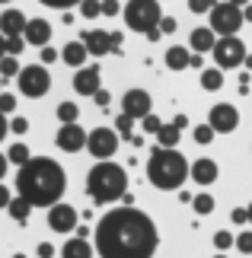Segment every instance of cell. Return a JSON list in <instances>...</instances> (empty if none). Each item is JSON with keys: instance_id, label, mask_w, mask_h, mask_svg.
Instances as JSON below:
<instances>
[{"instance_id": "cell-1", "label": "cell", "mask_w": 252, "mask_h": 258, "mask_svg": "<svg viewBox=\"0 0 252 258\" xmlns=\"http://www.w3.org/2000/svg\"><path fill=\"white\" fill-rule=\"evenodd\" d=\"M157 245V223L137 207H115L96 226V252L103 258H150Z\"/></svg>"}, {"instance_id": "cell-2", "label": "cell", "mask_w": 252, "mask_h": 258, "mask_svg": "<svg viewBox=\"0 0 252 258\" xmlns=\"http://www.w3.org/2000/svg\"><path fill=\"white\" fill-rule=\"evenodd\" d=\"M16 188H19V195L29 198L35 207H55V204H61V195L67 188V175L55 160L32 156L26 166H19Z\"/></svg>"}, {"instance_id": "cell-3", "label": "cell", "mask_w": 252, "mask_h": 258, "mask_svg": "<svg viewBox=\"0 0 252 258\" xmlns=\"http://www.w3.org/2000/svg\"><path fill=\"white\" fill-rule=\"evenodd\" d=\"M191 175V166L176 147H157L147 160V182L160 191H179Z\"/></svg>"}, {"instance_id": "cell-4", "label": "cell", "mask_w": 252, "mask_h": 258, "mask_svg": "<svg viewBox=\"0 0 252 258\" xmlns=\"http://www.w3.org/2000/svg\"><path fill=\"white\" fill-rule=\"evenodd\" d=\"M86 191L96 204H112L128 195V172L112 160H99L86 175Z\"/></svg>"}, {"instance_id": "cell-5", "label": "cell", "mask_w": 252, "mask_h": 258, "mask_svg": "<svg viewBox=\"0 0 252 258\" xmlns=\"http://www.w3.org/2000/svg\"><path fill=\"white\" fill-rule=\"evenodd\" d=\"M160 0H128L125 4V23L128 29H137V32H150V29L160 26Z\"/></svg>"}, {"instance_id": "cell-6", "label": "cell", "mask_w": 252, "mask_h": 258, "mask_svg": "<svg viewBox=\"0 0 252 258\" xmlns=\"http://www.w3.org/2000/svg\"><path fill=\"white\" fill-rule=\"evenodd\" d=\"M246 16H243V7L236 4H214L211 10V29L224 38V35H236L239 29H243Z\"/></svg>"}, {"instance_id": "cell-7", "label": "cell", "mask_w": 252, "mask_h": 258, "mask_svg": "<svg viewBox=\"0 0 252 258\" xmlns=\"http://www.w3.org/2000/svg\"><path fill=\"white\" fill-rule=\"evenodd\" d=\"M214 61L220 71H233V67L239 64H246V45H243V38L239 35H224V38H217V45H214Z\"/></svg>"}, {"instance_id": "cell-8", "label": "cell", "mask_w": 252, "mask_h": 258, "mask_svg": "<svg viewBox=\"0 0 252 258\" xmlns=\"http://www.w3.org/2000/svg\"><path fill=\"white\" fill-rule=\"evenodd\" d=\"M19 93L29 96V99H38V96H45L48 93V86H52V77H48L45 71V64H29L19 71Z\"/></svg>"}, {"instance_id": "cell-9", "label": "cell", "mask_w": 252, "mask_h": 258, "mask_svg": "<svg viewBox=\"0 0 252 258\" xmlns=\"http://www.w3.org/2000/svg\"><path fill=\"white\" fill-rule=\"evenodd\" d=\"M86 150L93 153L96 160H109V156H115V150H118V131H112V127H96V131H89Z\"/></svg>"}, {"instance_id": "cell-10", "label": "cell", "mask_w": 252, "mask_h": 258, "mask_svg": "<svg viewBox=\"0 0 252 258\" xmlns=\"http://www.w3.org/2000/svg\"><path fill=\"white\" fill-rule=\"evenodd\" d=\"M208 124L214 127L217 134H230V131H236V124H239V112H236V105H230V102H217L214 108H211V115H208Z\"/></svg>"}, {"instance_id": "cell-11", "label": "cell", "mask_w": 252, "mask_h": 258, "mask_svg": "<svg viewBox=\"0 0 252 258\" xmlns=\"http://www.w3.org/2000/svg\"><path fill=\"white\" fill-rule=\"evenodd\" d=\"M80 42L89 48L93 57H106V54H115V45H112V32H103V29H83L80 32Z\"/></svg>"}, {"instance_id": "cell-12", "label": "cell", "mask_w": 252, "mask_h": 258, "mask_svg": "<svg viewBox=\"0 0 252 258\" xmlns=\"http://www.w3.org/2000/svg\"><path fill=\"white\" fill-rule=\"evenodd\" d=\"M122 105H125V115H131L134 121H144V118L150 115V96L144 93V89H128L125 99H122Z\"/></svg>"}, {"instance_id": "cell-13", "label": "cell", "mask_w": 252, "mask_h": 258, "mask_svg": "<svg viewBox=\"0 0 252 258\" xmlns=\"http://www.w3.org/2000/svg\"><path fill=\"white\" fill-rule=\"evenodd\" d=\"M55 141H58V147H61L64 153H77L80 147H86L89 134H83V127L74 121V124H61V131H58Z\"/></svg>"}, {"instance_id": "cell-14", "label": "cell", "mask_w": 252, "mask_h": 258, "mask_svg": "<svg viewBox=\"0 0 252 258\" xmlns=\"http://www.w3.org/2000/svg\"><path fill=\"white\" fill-rule=\"evenodd\" d=\"M48 226H52L55 233H70L77 226V211L70 204H55L48 207Z\"/></svg>"}, {"instance_id": "cell-15", "label": "cell", "mask_w": 252, "mask_h": 258, "mask_svg": "<svg viewBox=\"0 0 252 258\" xmlns=\"http://www.w3.org/2000/svg\"><path fill=\"white\" fill-rule=\"evenodd\" d=\"M74 89L80 96H96L99 89H103V86H99V67H93V64L80 67V71L74 74Z\"/></svg>"}, {"instance_id": "cell-16", "label": "cell", "mask_w": 252, "mask_h": 258, "mask_svg": "<svg viewBox=\"0 0 252 258\" xmlns=\"http://www.w3.org/2000/svg\"><path fill=\"white\" fill-rule=\"evenodd\" d=\"M23 38L29 45H35V48H45L48 38H52V23H48V19H29Z\"/></svg>"}, {"instance_id": "cell-17", "label": "cell", "mask_w": 252, "mask_h": 258, "mask_svg": "<svg viewBox=\"0 0 252 258\" xmlns=\"http://www.w3.org/2000/svg\"><path fill=\"white\" fill-rule=\"evenodd\" d=\"M26 26H29V19L19 13V10H4V13H0V29H4L7 38H19L26 32Z\"/></svg>"}, {"instance_id": "cell-18", "label": "cell", "mask_w": 252, "mask_h": 258, "mask_svg": "<svg viewBox=\"0 0 252 258\" xmlns=\"http://www.w3.org/2000/svg\"><path fill=\"white\" fill-rule=\"evenodd\" d=\"M188 45H191L195 54H208V51H214V45H217V32L208 29V26H198V29H191Z\"/></svg>"}, {"instance_id": "cell-19", "label": "cell", "mask_w": 252, "mask_h": 258, "mask_svg": "<svg viewBox=\"0 0 252 258\" xmlns=\"http://www.w3.org/2000/svg\"><path fill=\"white\" fill-rule=\"evenodd\" d=\"M217 175H220L217 163H214V160H208V156L191 166V182H198V185H211V182H217Z\"/></svg>"}, {"instance_id": "cell-20", "label": "cell", "mask_w": 252, "mask_h": 258, "mask_svg": "<svg viewBox=\"0 0 252 258\" xmlns=\"http://www.w3.org/2000/svg\"><path fill=\"white\" fill-rule=\"evenodd\" d=\"M61 57H64V64H70L74 71H80V67H86V57H93V54H89V48L83 42H70V45H64Z\"/></svg>"}, {"instance_id": "cell-21", "label": "cell", "mask_w": 252, "mask_h": 258, "mask_svg": "<svg viewBox=\"0 0 252 258\" xmlns=\"http://www.w3.org/2000/svg\"><path fill=\"white\" fill-rule=\"evenodd\" d=\"M166 67L169 71H185V67H191V51L182 45H173L166 51Z\"/></svg>"}, {"instance_id": "cell-22", "label": "cell", "mask_w": 252, "mask_h": 258, "mask_svg": "<svg viewBox=\"0 0 252 258\" xmlns=\"http://www.w3.org/2000/svg\"><path fill=\"white\" fill-rule=\"evenodd\" d=\"M64 258H93V245H89L83 236H77V239H67L64 249H61Z\"/></svg>"}, {"instance_id": "cell-23", "label": "cell", "mask_w": 252, "mask_h": 258, "mask_svg": "<svg viewBox=\"0 0 252 258\" xmlns=\"http://www.w3.org/2000/svg\"><path fill=\"white\" fill-rule=\"evenodd\" d=\"M32 201H29V198H23V195H19V198H13V201H10V207H7V211H10V217H13V220H19V223H26L29 220V214H32Z\"/></svg>"}, {"instance_id": "cell-24", "label": "cell", "mask_w": 252, "mask_h": 258, "mask_svg": "<svg viewBox=\"0 0 252 258\" xmlns=\"http://www.w3.org/2000/svg\"><path fill=\"white\" fill-rule=\"evenodd\" d=\"M179 137H182V131L169 121V124H163L160 127V134H157V147H176L179 144Z\"/></svg>"}, {"instance_id": "cell-25", "label": "cell", "mask_w": 252, "mask_h": 258, "mask_svg": "<svg viewBox=\"0 0 252 258\" xmlns=\"http://www.w3.org/2000/svg\"><path fill=\"white\" fill-rule=\"evenodd\" d=\"M224 86V74H220V67H211V71H201V89H208V93H214V89Z\"/></svg>"}, {"instance_id": "cell-26", "label": "cell", "mask_w": 252, "mask_h": 258, "mask_svg": "<svg viewBox=\"0 0 252 258\" xmlns=\"http://www.w3.org/2000/svg\"><path fill=\"white\" fill-rule=\"evenodd\" d=\"M80 118V105H74V102H61L58 105V121L61 124H74Z\"/></svg>"}, {"instance_id": "cell-27", "label": "cell", "mask_w": 252, "mask_h": 258, "mask_svg": "<svg viewBox=\"0 0 252 258\" xmlns=\"http://www.w3.org/2000/svg\"><path fill=\"white\" fill-rule=\"evenodd\" d=\"M7 156H10V163H16V166H26L29 160H32V153H29L26 144H13V147L7 150Z\"/></svg>"}, {"instance_id": "cell-28", "label": "cell", "mask_w": 252, "mask_h": 258, "mask_svg": "<svg viewBox=\"0 0 252 258\" xmlns=\"http://www.w3.org/2000/svg\"><path fill=\"white\" fill-rule=\"evenodd\" d=\"M80 16H83V19L103 16V0H83V4H80Z\"/></svg>"}, {"instance_id": "cell-29", "label": "cell", "mask_w": 252, "mask_h": 258, "mask_svg": "<svg viewBox=\"0 0 252 258\" xmlns=\"http://www.w3.org/2000/svg\"><path fill=\"white\" fill-rule=\"evenodd\" d=\"M115 131L122 134L125 141H131V131H134V118H131V115H125V112H122V115L115 118Z\"/></svg>"}, {"instance_id": "cell-30", "label": "cell", "mask_w": 252, "mask_h": 258, "mask_svg": "<svg viewBox=\"0 0 252 258\" xmlns=\"http://www.w3.org/2000/svg\"><path fill=\"white\" fill-rule=\"evenodd\" d=\"M191 204H195V214H201V217L214 211V198H211V195H195V201H191Z\"/></svg>"}, {"instance_id": "cell-31", "label": "cell", "mask_w": 252, "mask_h": 258, "mask_svg": "<svg viewBox=\"0 0 252 258\" xmlns=\"http://www.w3.org/2000/svg\"><path fill=\"white\" fill-rule=\"evenodd\" d=\"M19 71H23V67L16 64L13 54H7L4 61H0V77H19Z\"/></svg>"}, {"instance_id": "cell-32", "label": "cell", "mask_w": 252, "mask_h": 258, "mask_svg": "<svg viewBox=\"0 0 252 258\" xmlns=\"http://www.w3.org/2000/svg\"><path fill=\"white\" fill-rule=\"evenodd\" d=\"M214 134H217V131H214L211 124H198V127H195V141H198V144H211V141H214Z\"/></svg>"}, {"instance_id": "cell-33", "label": "cell", "mask_w": 252, "mask_h": 258, "mask_svg": "<svg viewBox=\"0 0 252 258\" xmlns=\"http://www.w3.org/2000/svg\"><path fill=\"white\" fill-rule=\"evenodd\" d=\"M38 4H45V7H52V10H64V13H67L70 7H80L83 0H38Z\"/></svg>"}, {"instance_id": "cell-34", "label": "cell", "mask_w": 252, "mask_h": 258, "mask_svg": "<svg viewBox=\"0 0 252 258\" xmlns=\"http://www.w3.org/2000/svg\"><path fill=\"white\" fill-rule=\"evenodd\" d=\"M140 124H144V131H147V134H154V137L160 134V127H163V121H160L157 115H147V118H144Z\"/></svg>"}, {"instance_id": "cell-35", "label": "cell", "mask_w": 252, "mask_h": 258, "mask_svg": "<svg viewBox=\"0 0 252 258\" xmlns=\"http://www.w3.org/2000/svg\"><path fill=\"white\" fill-rule=\"evenodd\" d=\"M236 249L243 255H252V233H239L236 236Z\"/></svg>"}, {"instance_id": "cell-36", "label": "cell", "mask_w": 252, "mask_h": 258, "mask_svg": "<svg viewBox=\"0 0 252 258\" xmlns=\"http://www.w3.org/2000/svg\"><path fill=\"white\" fill-rule=\"evenodd\" d=\"M13 108H16V96H13V93H0V112L10 115Z\"/></svg>"}, {"instance_id": "cell-37", "label": "cell", "mask_w": 252, "mask_h": 258, "mask_svg": "<svg viewBox=\"0 0 252 258\" xmlns=\"http://www.w3.org/2000/svg\"><path fill=\"white\" fill-rule=\"evenodd\" d=\"M214 245H217L220 252H224V249H230V245H233V233H224V230H220V233H214Z\"/></svg>"}, {"instance_id": "cell-38", "label": "cell", "mask_w": 252, "mask_h": 258, "mask_svg": "<svg viewBox=\"0 0 252 258\" xmlns=\"http://www.w3.org/2000/svg\"><path fill=\"white\" fill-rule=\"evenodd\" d=\"M188 10L191 13H208V10H214V0H188Z\"/></svg>"}, {"instance_id": "cell-39", "label": "cell", "mask_w": 252, "mask_h": 258, "mask_svg": "<svg viewBox=\"0 0 252 258\" xmlns=\"http://www.w3.org/2000/svg\"><path fill=\"white\" fill-rule=\"evenodd\" d=\"M23 48H26V38L23 35H19V38H7V54H19V51H23Z\"/></svg>"}, {"instance_id": "cell-40", "label": "cell", "mask_w": 252, "mask_h": 258, "mask_svg": "<svg viewBox=\"0 0 252 258\" xmlns=\"http://www.w3.org/2000/svg\"><path fill=\"white\" fill-rule=\"evenodd\" d=\"M103 13L106 16H118V13H125V10L118 7V0H103Z\"/></svg>"}, {"instance_id": "cell-41", "label": "cell", "mask_w": 252, "mask_h": 258, "mask_svg": "<svg viewBox=\"0 0 252 258\" xmlns=\"http://www.w3.org/2000/svg\"><path fill=\"white\" fill-rule=\"evenodd\" d=\"M10 131H13V134H26L29 121H26V118H13V121H10Z\"/></svg>"}, {"instance_id": "cell-42", "label": "cell", "mask_w": 252, "mask_h": 258, "mask_svg": "<svg viewBox=\"0 0 252 258\" xmlns=\"http://www.w3.org/2000/svg\"><path fill=\"white\" fill-rule=\"evenodd\" d=\"M93 99H96V105H99V108H109V102H112V96H109V89H99V93H96Z\"/></svg>"}, {"instance_id": "cell-43", "label": "cell", "mask_w": 252, "mask_h": 258, "mask_svg": "<svg viewBox=\"0 0 252 258\" xmlns=\"http://www.w3.org/2000/svg\"><path fill=\"white\" fill-rule=\"evenodd\" d=\"M230 220H233V223H249V211L236 207V211H230Z\"/></svg>"}, {"instance_id": "cell-44", "label": "cell", "mask_w": 252, "mask_h": 258, "mask_svg": "<svg viewBox=\"0 0 252 258\" xmlns=\"http://www.w3.org/2000/svg\"><path fill=\"white\" fill-rule=\"evenodd\" d=\"M55 57H58V51H55L52 45H45L42 48V64H55Z\"/></svg>"}, {"instance_id": "cell-45", "label": "cell", "mask_w": 252, "mask_h": 258, "mask_svg": "<svg viewBox=\"0 0 252 258\" xmlns=\"http://www.w3.org/2000/svg\"><path fill=\"white\" fill-rule=\"evenodd\" d=\"M160 29H163V35L166 32H176V19L173 16H163V19H160Z\"/></svg>"}, {"instance_id": "cell-46", "label": "cell", "mask_w": 252, "mask_h": 258, "mask_svg": "<svg viewBox=\"0 0 252 258\" xmlns=\"http://www.w3.org/2000/svg\"><path fill=\"white\" fill-rule=\"evenodd\" d=\"M38 258H55V245L52 242H42V245H38Z\"/></svg>"}, {"instance_id": "cell-47", "label": "cell", "mask_w": 252, "mask_h": 258, "mask_svg": "<svg viewBox=\"0 0 252 258\" xmlns=\"http://www.w3.org/2000/svg\"><path fill=\"white\" fill-rule=\"evenodd\" d=\"M10 201H13V198H10V191L0 185V207H10Z\"/></svg>"}, {"instance_id": "cell-48", "label": "cell", "mask_w": 252, "mask_h": 258, "mask_svg": "<svg viewBox=\"0 0 252 258\" xmlns=\"http://www.w3.org/2000/svg\"><path fill=\"white\" fill-rule=\"evenodd\" d=\"M144 35H147V42H157V38H160V35H163V29H160V26H157V29H150V32H144Z\"/></svg>"}, {"instance_id": "cell-49", "label": "cell", "mask_w": 252, "mask_h": 258, "mask_svg": "<svg viewBox=\"0 0 252 258\" xmlns=\"http://www.w3.org/2000/svg\"><path fill=\"white\" fill-rule=\"evenodd\" d=\"M173 124L179 127V131H182V127H188V118H185V115H176V118H173Z\"/></svg>"}, {"instance_id": "cell-50", "label": "cell", "mask_w": 252, "mask_h": 258, "mask_svg": "<svg viewBox=\"0 0 252 258\" xmlns=\"http://www.w3.org/2000/svg\"><path fill=\"white\" fill-rule=\"evenodd\" d=\"M179 201H182V204H191V201H195V195H188V191H182V188H179Z\"/></svg>"}, {"instance_id": "cell-51", "label": "cell", "mask_w": 252, "mask_h": 258, "mask_svg": "<svg viewBox=\"0 0 252 258\" xmlns=\"http://www.w3.org/2000/svg\"><path fill=\"white\" fill-rule=\"evenodd\" d=\"M10 131V124H7V118H4V112H0V141H4V134Z\"/></svg>"}, {"instance_id": "cell-52", "label": "cell", "mask_w": 252, "mask_h": 258, "mask_svg": "<svg viewBox=\"0 0 252 258\" xmlns=\"http://www.w3.org/2000/svg\"><path fill=\"white\" fill-rule=\"evenodd\" d=\"M4 57H7V35L0 32V61H4Z\"/></svg>"}, {"instance_id": "cell-53", "label": "cell", "mask_w": 252, "mask_h": 258, "mask_svg": "<svg viewBox=\"0 0 252 258\" xmlns=\"http://www.w3.org/2000/svg\"><path fill=\"white\" fill-rule=\"evenodd\" d=\"M191 67H205V54H191Z\"/></svg>"}, {"instance_id": "cell-54", "label": "cell", "mask_w": 252, "mask_h": 258, "mask_svg": "<svg viewBox=\"0 0 252 258\" xmlns=\"http://www.w3.org/2000/svg\"><path fill=\"white\" fill-rule=\"evenodd\" d=\"M7 163H10V156L0 153V178H4V172H7Z\"/></svg>"}, {"instance_id": "cell-55", "label": "cell", "mask_w": 252, "mask_h": 258, "mask_svg": "<svg viewBox=\"0 0 252 258\" xmlns=\"http://www.w3.org/2000/svg\"><path fill=\"white\" fill-rule=\"evenodd\" d=\"M122 204H125V207H134V195H131V191H128V195L122 198Z\"/></svg>"}, {"instance_id": "cell-56", "label": "cell", "mask_w": 252, "mask_h": 258, "mask_svg": "<svg viewBox=\"0 0 252 258\" xmlns=\"http://www.w3.org/2000/svg\"><path fill=\"white\" fill-rule=\"evenodd\" d=\"M243 16H246V23H252V4H249V7H243Z\"/></svg>"}, {"instance_id": "cell-57", "label": "cell", "mask_w": 252, "mask_h": 258, "mask_svg": "<svg viewBox=\"0 0 252 258\" xmlns=\"http://www.w3.org/2000/svg\"><path fill=\"white\" fill-rule=\"evenodd\" d=\"M230 4H236V7H249V0H230Z\"/></svg>"}, {"instance_id": "cell-58", "label": "cell", "mask_w": 252, "mask_h": 258, "mask_svg": "<svg viewBox=\"0 0 252 258\" xmlns=\"http://www.w3.org/2000/svg\"><path fill=\"white\" fill-rule=\"evenodd\" d=\"M243 67H249V71H252V54H246V64Z\"/></svg>"}, {"instance_id": "cell-59", "label": "cell", "mask_w": 252, "mask_h": 258, "mask_svg": "<svg viewBox=\"0 0 252 258\" xmlns=\"http://www.w3.org/2000/svg\"><path fill=\"white\" fill-rule=\"evenodd\" d=\"M246 211H249V223H252V204H249V207H246Z\"/></svg>"}, {"instance_id": "cell-60", "label": "cell", "mask_w": 252, "mask_h": 258, "mask_svg": "<svg viewBox=\"0 0 252 258\" xmlns=\"http://www.w3.org/2000/svg\"><path fill=\"white\" fill-rule=\"evenodd\" d=\"M13 258H26V255H23V252H16V255H13Z\"/></svg>"}, {"instance_id": "cell-61", "label": "cell", "mask_w": 252, "mask_h": 258, "mask_svg": "<svg viewBox=\"0 0 252 258\" xmlns=\"http://www.w3.org/2000/svg\"><path fill=\"white\" fill-rule=\"evenodd\" d=\"M0 93H4V77H0Z\"/></svg>"}, {"instance_id": "cell-62", "label": "cell", "mask_w": 252, "mask_h": 258, "mask_svg": "<svg viewBox=\"0 0 252 258\" xmlns=\"http://www.w3.org/2000/svg\"><path fill=\"white\" fill-rule=\"evenodd\" d=\"M0 4H7V0H0Z\"/></svg>"}, {"instance_id": "cell-63", "label": "cell", "mask_w": 252, "mask_h": 258, "mask_svg": "<svg viewBox=\"0 0 252 258\" xmlns=\"http://www.w3.org/2000/svg\"><path fill=\"white\" fill-rule=\"evenodd\" d=\"M217 258H224V255H217Z\"/></svg>"}]
</instances>
